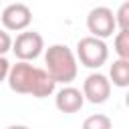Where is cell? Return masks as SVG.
<instances>
[{"label":"cell","instance_id":"cell-14","mask_svg":"<svg viewBox=\"0 0 129 129\" xmlns=\"http://www.w3.org/2000/svg\"><path fill=\"white\" fill-rule=\"evenodd\" d=\"M10 62L6 60V56H0V83L8 79V73H10Z\"/></svg>","mask_w":129,"mask_h":129},{"label":"cell","instance_id":"cell-15","mask_svg":"<svg viewBox=\"0 0 129 129\" xmlns=\"http://www.w3.org/2000/svg\"><path fill=\"white\" fill-rule=\"evenodd\" d=\"M6 129H28L26 125H10V127H6Z\"/></svg>","mask_w":129,"mask_h":129},{"label":"cell","instance_id":"cell-8","mask_svg":"<svg viewBox=\"0 0 129 129\" xmlns=\"http://www.w3.org/2000/svg\"><path fill=\"white\" fill-rule=\"evenodd\" d=\"M85 101L87 99H85L83 91H79L75 87H62L54 97V105L60 113H77L83 109Z\"/></svg>","mask_w":129,"mask_h":129},{"label":"cell","instance_id":"cell-1","mask_svg":"<svg viewBox=\"0 0 129 129\" xmlns=\"http://www.w3.org/2000/svg\"><path fill=\"white\" fill-rule=\"evenodd\" d=\"M8 87L18 95H32L36 99L50 97L56 89V81L46 73V69H38L30 64V60H18L10 67Z\"/></svg>","mask_w":129,"mask_h":129},{"label":"cell","instance_id":"cell-3","mask_svg":"<svg viewBox=\"0 0 129 129\" xmlns=\"http://www.w3.org/2000/svg\"><path fill=\"white\" fill-rule=\"evenodd\" d=\"M77 58L83 67L87 69H99L107 62L109 58V48L105 44L103 38H97V36H83L79 42H77Z\"/></svg>","mask_w":129,"mask_h":129},{"label":"cell","instance_id":"cell-9","mask_svg":"<svg viewBox=\"0 0 129 129\" xmlns=\"http://www.w3.org/2000/svg\"><path fill=\"white\" fill-rule=\"evenodd\" d=\"M109 79L111 85L119 89H129V58H117L109 67Z\"/></svg>","mask_w":129,"mask_h":129},{"label":"cell","instance_id":"cell-2","mask_svg":"<svg viewBox=\"0 0 129 129\" xmlns=\"http://www.w3.org/2000/svg\"><path fill=\"white\" fill-rule=\"evenodd\" d=\"M77 54L67 46V44H50L44 52V64L46 73L62 85H69L77 79L79 64H77Z\"/></svg>","mask_w":129,"mask_h":129},{"label":"cell","instance_id":"cell-12","mask_svg":"<svg viewBox=\"0 0 129 129\" xmlns=\"http://www.w3.org/2000/svg\"><path fill=\"white\" fill-rule=\"evenodd\" d=\"M115 18H117V26H119L121 30L129 28V0L119 6V10L115 12Z\"/></svg>","mask_w":129,"mask_h":129},{"label":"cell","instance_id":"cell-5","mask_svg":"<svg viewBox=\"0 0 129 129\" xmlns=\"http://www.w3.org/2000/svg\"><path fill=\"white\" fill-rule=\"evenodd\" d=\"M42 50H44V38L40 36V32L34 30L20 32L12 42V52L16 54L18 60H34L40 56Z\"/></svg>","mask_w":129,"mask_h":129},{"label":"cell","instance_id":"cell-13","mask_svg":"<svg viewBox=\"0 0 129 129\" xmlns=\"http://www.w3.org/2000/svg\"><path fill=\"white\" fill-rule=\"evenodd\" d=\"M12 38H10V34L6 32V30H0V56H4L8 50H12Z\"/></svg>","mask_w":129,"mask_h":129},{"label":"cell","instance_id":"cell-7","mask_svg":"<svg viewBox=\"0 0 129 129\" xmlns=\"http://www.w3.org/2000/svg\"><path fill=\"white\" fill-rule=\"evenodd\" d=\"M83 95L93 105L105 103L111 95V79L103 73H91L83 83Z\"/></svg>","mask_w":129,"mask_h":129},{"label":"cell","instance_id":"cell-10","mask_svg":"<svg viewBox=\"0 0 129 129\" xmlns=\"http://www.w3.org/2000/svg\"><path fill=\"white\" fill-rule=\"evenodd\" d=\"M83 129H113V123L107 115L95 113V115H89L83 121Z\"/></svg>","mask_w":129,"mask_h":129},{"label":"cell","instance_id":"cell-6","mask_svg":"<svg viewBox=\"0 0 129 129\" xmlns=\"http://www.w3.org/2000/svg\"><path fill=\"white\" fill-rule=\"evenodd\" d=\"M0 20H2L4 30L22 32V30H26V28L30 26V22H32V12H30V8H28L26 4H22V2H12V4H8V6L2 10Z\"/></svg>","mask_w":129,"mask_h":129},{"label":"cell","instance_id":"cell-11","mask_svg":"<svg viewBox=\"0 0 129 129\" xmlns=\"http://www.w3.org/2000/svg\"><path fill=\"white\" fill-rule=\"evenodd\" d=\"M113 46H115V52L119 54V58H129V28L117 32Z\"/></svg>","mask_w":129,"mask_h":129},{"label":"cell","instance_id":"cell-16","mask_svg":"<svg viewBox=\"0 0 129 129\" xmlns=\"http://www.w3.org/2000/svg\"><path fill=\"white\" fill-rule=\"evenodd\" d=\"M125 107L129 109V91H127V95H125Z\"/></svg>","mask_w":129,"mask_h":129},{"label":"cell","instance_id":"cell-4","mask_svg":"<svg viewBox=\"0 0 129 129\" xmlns=\"http://www.w3.org/2000/svg\"><path fill=\"white\" fill-rule=\"evenodd\" d=\"M115 26H117V18L113 10L107 6H95L87 14V28L97 38H103V40L109 38L115 32Z\"/></svg>","mask_w":129,"mask_h":129}]
</instances>
